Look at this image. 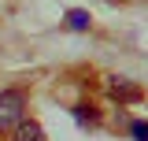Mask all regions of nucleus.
<instances>
[{
    "mask_svg": "<svg viewBox=\"0 0 148 141\" xmlns=\"http://www.w3.org/2000/svg\"><path fill=\"white\" fill-rule=\"evenodd\" d=\"M22 119H26V93L22 89H4L0 93V134L15 130Z\"/></svg>",
    "mask_w": 148,
    "mask_h": 141,
    "instance_id": "1",
    "label": "nucleus"
},
{
    "mask_svg": "<svg viewBox=\"0 0 148 141\" xmlns=\"http://www.w3.org/2000/svg\"><path fill=\"white\" fill-rule=\"evenodd\" d=\"M111 97H115V100H141V89L137 86H130L126 78H111Z\"/></svg>",
    "mask_w": 148,
    "mask_h": 141,
    "instance_id": "2",
    "label": "nucleus"
},
{
    "mask_svg": "<svg viewBox=\"0 0 148 141\" xmlns=\"http://www.w3.org/2000/svg\"><path fill=\"white\" fill-rule=\"evenodd\" d=\"M11 141H45V130H41V126L34 123V119H30V123L22 119V123L15 126V134H11Z\"/></svg>",
    "mask_w": 148,
    "mask_h": 141,
    "instance_id": "3",
    "label": "nucleus"
},
{
    "mask_svg": "<svg viewBox=\"0 0 148 141\" xmlns=\"http://www.w3.org/2000/svg\"><path fill=\"white\" fill-rule=\"evenodd\" d=\"M67 26L71 30H89V11H82V8L67 11Z\"/></svg>",
    "mask_w": 148,
    "mask_h": 141,
    "instance_id": "4",
    "label": "nucleus"
},
{
    "mask_svg": "<svg viewBox=\"0 0 148 141\" xmlns=\"http://www.w3.org/2000/svg\"><path fill=\"white\" fill-rule=\"evenodd\" d=\"M74 119H78V123H92V119H96V111H92V108H74Z\"/></svg>",
    "mask_w": 148,
    "mask_h": 141,
    "instance_id": "5",
    "label": "nucleus"
},
{
    "mask_svg": "<svg viewBox=\"0 0 148 141\" xmlns=\"http://www.w3.org/2000/svg\"><path fill=\"white\" fill-rule=\"evenodd\" d=\"M133 138H137V141H148V123H133Z\"/></svg>",
    "mask_w": 148,
    "mask_h": 141,
    "instance_id": "6",
    "label": "nucleus"
}]
</instances>
